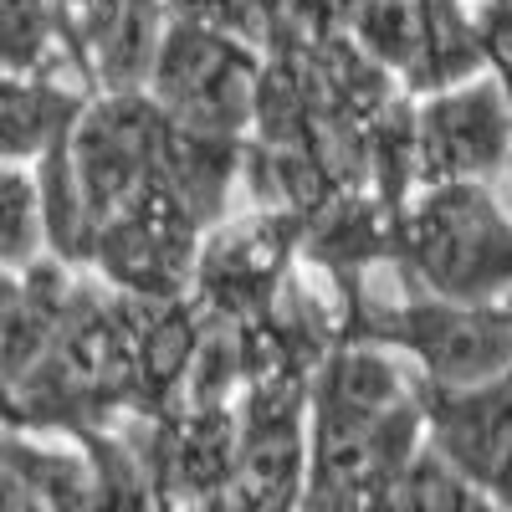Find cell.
<instances>
[{
    "label": "cell",
    "instance_id": "2",
    "mask_svg": "<svg viewBox=\"0 0 512 512\" xmlns=\"http://www.w3.org/2000/svg\"><path fill=\"white\" fill-rule=\"evenodd\" d=\"M344 338H374L395 349L425 384H487L512 374V303H451L405 292L400 303L359 297L344 313Z\"/></svg>",
    "mask_w": 512,
    "mask_h": 512
},
{
    "label": "cell",
    "instance_id": "9",
    "mask_svg": "<svg viewBox=\"0 0 512 512\" xmlns=\"http://www.w3.org/2000/svg\"><path fill=\"white\" fill-rule=\"evenodd\" d=\"M169 31L164 0H82L72 11L67 57L93 93H149Z\"/></svg>",
    "mask_w": 512,
    "mask_h": 512
},
{
    "label": "cell",
    "instance_id": "8",
    "mask_svg": "<svg viewBox=\"0 0 512 512\" xmlns=\"http://www.w3.org/2000/svg\"><path fill=\"white\" fill-rule=\"evenodd\" d=\"M420 405L431 451L502 507H512V374L461 384V390L420 379Z\"/></svg>",
    "mask_w": 512,
    "mask_h": 512
},
{
    "label": "cell",
    "instance_id": "17",
    "mask_svg": "<svg viewBox=\"0 0 512 512\" xmlns=\"http://www.w3.org/2000/svg\"><path fill=\"white\" fill-rule=\"evenodd\" d=\"M57 6H67V11H77V6H82V0H57Z\"/></svg>",
    "mask_w": 512,
    "mask_h": 512
},
{
    "label": "cell",
    "instance_id": "18",
    "mask_svg": "<svg viewBox=\"0 0 512 512\" xmlns=\"http://www.w3.org/2000/svg\"><path fill=\"white\" fill-rule=\"evenodd\" d=\"M507 175H512V159H507Z\"/></svg>",
    "mask_w": 512,
    "mask_h": 512
},
{
    "label": "cell",
    "instance_id": "12",
    "mask_svg": "<svg viewBox=\"0 0 512 512\" xmlns=\"http://www.w3.org/2000/svg\"><path fill=\"white\" fill-rule=\"evenodd\" d=\"M67 36L72 11L57 0H0V67L6 72H72Z\"/></svg>",
    "mask_w": 512,
    "mask_h": 512
},
{
    "label": "cell",
    "instance_id": "19",
    "mask_svg": "<svg viewBox=\"0 0 512 512\" xmlns=\"http://www.w3.org/2000/svg\"><path fill=\"white\" fill-rule=\"evenodd\" d=\"M472 6H482V0H472Z\"/></svg>",
    "mask_w": 512,
    "mask_h": 512
},
{
    "label": "cell",
    "instance_id": "4",
    "mask_svg": "<svg viewBox=\"0 0 512 512\" xmlns=\"http://www.w3.org/2000/svg\"><path fill=\"white\" fill-rule=\"evenodd\" d=\"M303 231H308L303 210H272V205L231 210L226 221H216L205 231L195 262L190 297L200 303V313L216 323L262 318L292 282V272L303 267Z\"/></svg>",
    "mask_w": 512,
    "mask_h": 512
},
{
    "label": "cell",
    "instance_id": "5",
    "mask_svg": "<svg viewBox=\"0 0 512 512\" xmlns=\"http://www.w3.org/2000/svg\"><path fill=\"white\" fill-rule=\"evenodd\" d=\"M169 128L175 123L149 93H93L88 113L72 128L67 159L98 226L164 180Z\"/></svg>",
    "mask_w": 512,
    "mask_h": 512
},
{
    "label": "cell",
    "instance_id": "1",
    "mask_svg": "<svg viewBox=\"0 0 512 512\" xmlns=\"http://www.w3.org/2000/svg\"><path fill=\"white\" fill-rule=\"evenodd\" d=\"M390 267L405 292L451 303H512V210L492 180L420 185L400 210Z\"/></svg>",
    "mask_w": 512,
    "mask_h": 512
},
{
    "label": "cell",
    "instance_id": "6",
    "mask_svg": "<svg viewBox=\"0 0 512 512\" xmlns=\"http://www.w3.org/2000/svg\"><path fill=\"white\" fill-rule=\"evenodd\" d=\"M205 226L164 180L98 226L88 272L128 297H190Z\"/></svg>",
    "mask_w": 512,
    "mask_h": 512
},
{
    "label": "cell",
    "instance_id": "16",
    "mask_svg": "<svg viewBox=\"0 0 512 512\" xmlns=\"http://www.w3.org/2000/svg\"><path fill=\"white\" fill-rule=\"evenodd\" d=\"M492 72L502 77V88H507V98H512V57H497V62H492Z\"/></svg>",
    "mask_w": 512,
    "mask_h": 512
},
{
    "label": "cell",
    "instance_id": "13",
    "mask_svg": "<svg viewBox=\"0 0 512 512\" xmlns=\"http://www.w3.org/2000/svg\"><path fill=\"white\" fill-rule=\"evenodd\" d=\"M41 256H52L47 200L31 164L0 169V272H26Z\"/></svg>",
    "mask_w": 512,
    "mask_h": 512
},
{
    "label": "cell",
    "instance_id": "3",
    "mask_svg": "<svg viewBox=\"0 0 512 512\" xmlns=\"http://www.w3.org/2000/svg\"><path fill=\"white\" fill-rule=\"evenodd\" d=\"M262 67H267V47H256V41L205 31L190 21H169L154 77H149V98L180 128L251 139Z\"/></svg>",
    "mask_w": 512,
    "mask_h": 512
},
{
    "label": "cell",
    "instance_id": "7",
    "mask_svg": "<svg viewBox=\"0 0 512 512\" xmlns=\"http://www.w3.org/2000/svg\"><path fill=\"white\" fill-rule=\"evenodd\" d=\"M420 113V185L492 180L512 159V98L497 72L415 98Z\"/></svg>",
    "mask_w": 512,
    "mask_h": 512
},
{
    "label": "cell",
    "instance_id": "15",
    "mask_svg": "<svg viewBox=\"0 0 512 512\" xmlns=\"http://www.w3.org/2000/svg\"><path fill=\"white\" fill-rule=\"evenodd\" d=\"M267 11L292 21L303 36H338L354 21V0H267Z\"/></svg>",
    "mask_w": 512,
    "mask_h": 512
},
{
    "label": "cell",
    "instance_id": "14",
    "mask_svg": "<svg viewBox=\"0 0 512 512\" xmlns=\"http://www.w3.org/2000/svg\"><path fill=\"white\" fill-rule=\"evenodd\" d=\"M164 6H169V21H190V26L226 31V36L267 47V31H272L267 0H164Z\"/></svg>",
    "mask_w": 512,
    "mask_h": 512
},
{
    "label": "cell",
    "instance_id": "11",
    "mask_svg": "<svg viewBox=\"0 0 512 512\" xmlns=\"http://www.w3.org/2000/svg\"><path fill=\"white\" fill-rule=\"evenodd\" d=\"M88 103L93 88L77 72H6L0 77V159L41 164L47 154L67 149Z\"/></svg>",
    "mask_w": 512,
    "mask_h": 512
},
{
    "label": "cell",
    "instance_id": "10",
    "mask_svg": "<svg viewBox=\"0 0 512 512\" xmlns=\"http://www.w3.org/2000/svg\"><path fill=\"white\" fill-rule=\"evenodd\" d=\"M82 277H88V267H72L67 256H41L36 267L0 277V369H6V390L21 384L41 364V354L52 349Z\"/></svg>",
    "mask_w": 512,
    "mask_h": 512
}]
</instances>
